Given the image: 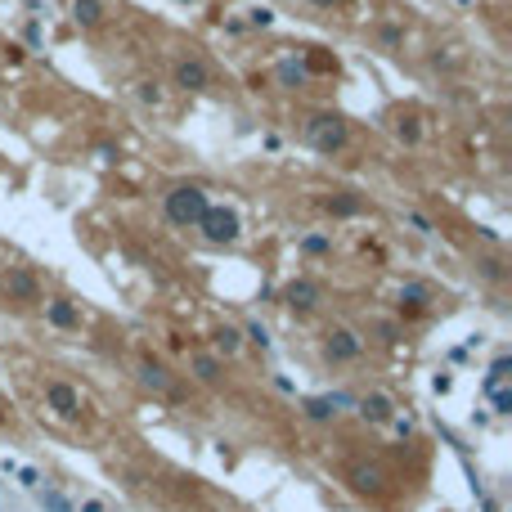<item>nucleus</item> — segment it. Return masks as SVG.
<instances>
[{
  "label": "nucleus",
  "mask_w": 512,
  "mask_h": 512,
  "mask_svg": "<svg viewBox=\"0 0 512 512\" xmlns=\"http://www.w3.org/2000/svg\"><path fill=\"white\" fill-rule=\"evenodd\" d=\"M306 144L315 153H342L346 144H351V126H346L342 113H310L306 117Z\"/></svg>",
  "instance_id": "obj_1"
},
{
  "label": "nucleus",
  "mask_w": 512,
  "mask_h": 512,
  "mask_svg": "<svg viewBox=\"0 0 512 512\" xmlns=\"http://www.w3.org/2000/svg\"><path fill=\"white\" fill-rule=\"evenodd\" d=\"M162 207H167V221H171V225H180V230H198V221H203V212H207L212 203H207V189H198V185H176V189H167Z\"/></svg>",
  "instance_id": "obj_2"
},
{
  "label": "nucleus",
  "mask_w": 512,
  "mask_h": 512,
  "mask_svg": "<svg viewBox=\"0 0 512 512\" xmlns=\"http://www.w3.org/2000/svg\"><path fill=\"white\" fill-rule=\"evenodd\" d=\"M198 230H203V239L212 243V248H230V243H239L243 225H239V212H230V207H207Z\"/></svg>",
  "instance_id": "obj_3"
},
{
  "label": "nucleus",
  "mask_w": 512,
  "mask_h": 512,
  "mask_svg": "<svg viewBox=\"0 0 512 512\" xmlns=\"http://www.w3.org/2000/svg\"><path fill=\"white\" fill-rule=\"evenodd\" d=\"M387 468L382 463H373V459H360V463H351L346 468V486L355 490V495H364V499H378L382 490H387Z\"/></svg>",
  "instance_id": "obj_4"
},
{
  "label": "nucleus",
  "mask_w": 512,
  "mask_h": 512,
  "mask_svg": "<svg viewBox=\"0 0 512 512\" xmlns=\"http://www.w3.org/2000/svg\"><path fill=\"white\" fill-rule=\"evenodd\" d=\"M324 355L333 364H351V360H360L364 355V337L355 333V328H328V337H324Z\"/></svg>",
  "instance_id": "obj_5"
},
{
  "label": "nucleus",
  "mask_w": 512,
  "mask_h": 512,
  "mask_svg": "<svg viewBox=\"0 0 512 512\" xmlns=\"http://www.w3.org/2000/svg\"><path fill=\"white\" fill-rule=\"evenodd\" d=\"M0 283H5L9 301H23V306H36V301H41V283H36V274L27 270V265H9Z\"/></svg>",
  "instance_id": "obj_6"
},
{
  "label": "nucleus",
  "mask_w": 512,
  "mask_h": 512,
  "mask_svg": "<svg viewBox=\"0 0 512 512\" xmlns=\"http://www.w3.org/2000/svg\"><path fill=\"white\" fill-rule=\"evenodd\" d=\"M45 409H54V418L72 423V418L81 414V391L72 387V382H50V387H45Z\"/></svg>",
  "instance_id": "obj_7"
},
{
  "label": "nucleus",
  "mask_w": 512,
  "mask_h": 512,
  "mask_svg": "<svg viewBox=\"0 0 512 512\" xmlns=\"http://www.w3.org/2000/svg\"><path fill=\"white\" fill-rule=\"evenodd\" d=\"M140 382L153 391V396H176V378H171L167 364H158L149 355V360H140Z\"/></svg>",
  "instance_id": "obj_8"
},
{
  "label": "nucleus",
  "mask_w": 512,
  "mask_h": 512,
  "mask_svg": "<svg viewBox=\"0 0 512 512\" xmlns=\"http://www.w3.org/2000/svg\"><path fill=\"white\" fill-rule=\"evenodd\" d=\"M283 301H288L292 310H301V315H306V310H315L319 301H324V288H319V283H310V279H292L288 288H283Z\"/></svg>",
  "instance_id": "obj_9"
},
{
  "label": "nucleus",
  "mask_w": 512,
  "mask_h": 512,
  "mask_svg": "<svg viewBox=\"0 0 512 512\" xmlns=\"http://www.w3.org/2000/svg\"><path fill=\"white\" fill-rule=\"evenodd\" d=\"M176 86H185V90H207V86H212V72H207L203 59H176Z\"/></svg>",
  "instance_id": "obj_10"
},
{
  "label": "nucleus",
  "mask_w": 512,
  "mask_h": 512,
  "mask_svg": "<svg viewBox=\"0 0 512 512\" xmlns=\"http://www.w3.org/2000/svg\"><path fill=\"white\" fill-rule=\"evenodd\" d=\"M189 373H194L203 387H216V382H221V373H225V364L216 360V355H207V351H194V355H189Z\"/></svg>",
  "instance_id": "obj_11"
},
{
  "label": "nucleus",
  "mask_w": 512,
  "mask_h": 512,
  "mask_svg": "<svg viewBox=\"0 0 512 512\" xmlns=\"http://www.w3.org/2000/svg\"><path fill=\"white\" fill-rule=\"evenodd\" d=\"M45 319H50L54 328H77L81 324V310L72 306L68 297H50V301H45Z\"/></svg>",
  "instance_id": "obj_12"
},
{
  "label": "nucleus",
  "mask_w": 512,
  "mask_h": 512,
  "mask_svg": "<svg viewBox=\"0 0 512 512\" xmlns=\"http://www.w3.org/2000/svg\"><path fill=\"white\" fill-rule=\"evenodd\" d=\"M391 414H396V405H391V396H382V391H373V396L360 400L364 423H391Z\"/></svg>",
  "instance_id": "obj_13"
},
{
  "label": "nucleus",
  "mask_w": 512,
  "mask_h": 512,
  "mask_svg": "<svg viewBox=\"0 0 512 512\" xmlns=\"http://www.w3.org/2000/svg\"><path fill=\"white\" fill-rule=\"evenodd\" d=\"M68 14L77 27H99L104 23V0H72Z\"/></svg>",
  "instance_id": "obj_14"
},
{
  "label": "nucleus",
  "mask_w": 512,
  "mask_h": 512,
  "mask_svg": "<svg viewBox=\"0 0 512 512\" xmlns=\"http://www.w3.org/2000/svg\"><path fill=\"white\" fill-rule=\"evenodd\" d=\"M337 405H346V400L342 396H310L306 400V418H310V423H333Z\"/></svg>",
  "instance_id": "obj_15"
},
{
  "label": "nucleus",
  "mask_w": 512,
  "mask_h": 512,
  "mask_svg": "<svg viewBox=\"0 0 512 512\" xmlns=\"http://www.w3.org/2000/svg\"><path fill=\"white\" fill-rule=\"evenodd\" d=\"M274 77H279V86H283V90H301V86H306V63L283 59L279 68H274Z\"/></svg>",
  "instance_id": "obj_16"
},
{
  "label": "nucleus",
  "mask_w": 512,
  "mask_h": 512,
  "mask_svg": "<svg viewBox=\"0 0 512 512\" xmlns=\"http://www.w3.org/2000/svg\"><path fill=\"white\" fill-rule=\"evenodd\" d=\"M432 306V288L427 283H405L400 288V310H427Z\"/></svg>",
  "instance_id": "obj_17"
},
{
  "label": "nucleus",
  "mask_w": 512,
  "mask_h": 512,
  "mask_svg": "<svg viewBox=\"0 0 512 512\" xmlns=\"http://www.w3.org/2000/svg\"><path fill=\"white\" fill-rule=\"evenodd\" d=\"M212 346H216V355H239L243 333L234 324H221V328H216V337H212Z\"/></svg>",
  "instance_id": "obj_18"
},
{
  "label": "nucleus",
  "mask_w": 512,
  "mask_h": 512,
  "mask_svg": "<svg viewBox=\"0 0 512 512\" xmlns=\"http://www.w3.org/2000/svg\"><path fill=\"white\" fill-rule=\"evenodd\" d=\"M328 212H333V216H355V212H364V198L337 194V198H328Z\"/></svg>",
  "instance_id": "obj_19"
},
{
  "label": "nucleus",
  "mask_w": 512,
  "mask_h": 512,
  "mask_svg": "<svg viewBox=\"0 0 512 512\" xmlns=\"http://www.w3.org/2000/svg\"><path fill=\"white\" fill-rule=\"evenodd\" d=\"M396 135H400L405 144H418V140H423V126H418V117H400V122H396Z\"/></svg>",
  "instance_id": "obj_20"
},
{
  "label": "nucleus",
  "mask_w": 512,
  "mask_h": 512,
  "mask_svg": "<svg viewBox=\"0 0 512 512\" xmlns=\"http://www.w3.org/2000/svg\"><path fill=\"white\" fill-rule=\"evenodd\" d=\"M135 95H140V104H153V108L162 104V90H158V81H140V90H135Z\"/></svg>",
  "instance_id": "obj_21"
},
{
  "label": "nucleus",
  "mask_w": 512,
  "mask_h": 512,
  "mask_svg": "<svg viewBox=\"0 0 512 512\" xmlns=\"http://www.w3.org/2000/svg\"><path fill=\"white\" fill-rule=\"evenodd\" d=\"M243 337H248V342H256L261 351L270 346V333H265V324H248V328H243Z\"/></svg>",
  "instance_id": "obj_22"
},
{
  "label": "nucleus",
  "mask_w": 512,
  "mask_h": 512,
  "mask_svg": "<svg viewBox=\"0 0 512 512\" xmlns=\"http://www.w3.org/2000/svg\"><path fill=\"white\" fill-rule=\"evenodd\" d=\"M477 265L486 279H504V261H499V256H486V261H477Z\"/></svg>",
  "instance_id": "obj_23"
},
{
  "label": "nucleus",
  "mask_w": 512,
  "mask_h": 512,
  "mask_svg": "<svg viewBox=\"0 0 512 512\" xmlns=\"http://www.w3.org/2000/svg\"><path fill=\"white\" fill-rule=\"evenodd\" d=\"M504 373H508V355H499V360L490 364V391H495L499 382H504Z\"/></svg>",
  "instance_id": "obj_24"
},
{
  "label": "nucleus",
  "mask_w": 512,
  "mask_h": 512,
  "mask_svg": "<svg viewBox=\"0 0 512 512\" xmlns=\"http://www.w3.org/2000/svg\"><path fill=\"white\" fill-rule=\"evenodd\" d=\"M41 504L50 508V512H72L68 499H63V495H54V490H50V495H41Z\"/></svg>",
  "instance_id": "obj_25"
},
{
  "label": "nucleus",
  "mask_w": 512,
  "mask_h": 512,
  "mask_svg": "<svg viewBox=\"0 0 512 512\" xmlns=\"http://www.w3.org/2000/svg\"><path fill=\"white\" fill-rule=\"evenodd\" d=\"M248 18H252V27H270V23H274V9L256 5V9H252V14H248Z\"/></svg>",
  "instance_id": "obj_26"
},
{
  "label": "nucleus",
  "mask_w": 512,
  "mask_h": 512,
  "mask_svg": "<svg viewBox=\"0 0 512 512\" xmlns=\"http://www.w3.org/2000/svg\"><path fill=\"white\" fill-rule=\"evenodd\" d=\"M405 221H409V225H414V230H418V234H432V221H427V216H423V212H405Z\"/></svg>",
  "instance_id": "obj_27"
},
{
  "label": "nucleus",
  "mask_w": 512,
  "mask_h": 512,
  "mask_svg": "<svg viewBox=\"0 0 512 512\" xmlns=\"http://www.w3.org/2000/svg\"><path fill=\"white\" fill-rule=\"evenodd\" d=\"M301 248H306V252H315V256H324V252H328V239H324V234H310V239L301 243Z\"/></svg>",
  "instance_id": "obj_28"
},
{
  "label": "nucleus",
  "mask_w": 512,
  "mask_h": 512,
  "mask_svg": "<svg viewBox=\"0 0 512 512\" xmlns=\"http://www.w3.org/2000/svg\"><path fill=\"white\" fill-rule=\"evenodd\" d=\"M495 409H499V414H512V391L495 387Z\"/></svg>",
  "instance_id": "obj_29"
},
{
  "label": "nucleus",
  "mask_w": 512,
  "mask_h": 512,
  "mask_svg": "<svg viewBox=\"0 0 512 512\" xmlns=\"http://www.w3.org/2000/svg\"><path fill=\"white\" fill-rule=\"evenodd\" d=\"M400 36H405L400 27H382V45H400Z\"/></svg>",
  "instance_id": "obj_30"
},
{
  "label": "nucleus",
  "mask_w": 512,
  "mask_h": 512,
  "mask_svg": "<svg viewBox=\"0 0 512 512\" xmlns=\"http://www.w3.org/2000/svg\"><path fill=\"white\" fill-rule=\"evenodd\" d=\"M81 512H108V504H104V499H86V504H81Z\"/></svg>",
  "instance_id": "obj_31"
},
{
  "label": "nucleus",
  "mask_w": 512,
  "mask_h": 512,
  "mask_svg": "<svg viewBox=\"0 0 512 512\" xmlns=\"http://www.w3.org/2000/svg\"><path fill=\"white\" fill-rule=\"evenodd\" d=\"M310 5H319V9H333V5H342V0H310Z\"/></svg>",
  "instance_id": "obj_32"
}]
</instances>
